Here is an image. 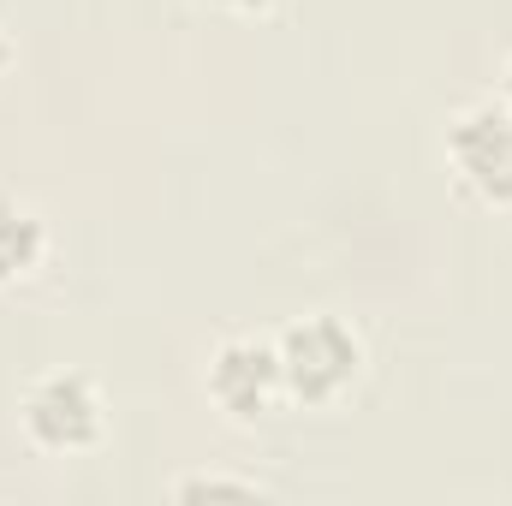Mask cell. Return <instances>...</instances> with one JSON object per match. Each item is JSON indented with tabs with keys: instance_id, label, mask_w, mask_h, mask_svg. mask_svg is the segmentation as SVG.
<instances>
[{
	"instance_id": "5b68a950",
	"label": "cell",
	"mask_w": 512,
	"mask_h": 506,
	"mask_svg": "<svg viewBox=\"0 0 512 506\" xmlns=\"http://www.w3.org/2000/svg\"><path fill=\"white\" fill-rule=\"evenodd\" d=\"M42 262H48V221L30 203L0 197V286H24Z\"/></svg>"
},
{
	"instance_id": "8992f818",
	"label": "cell",
	"mask_w": 512,
	"mask_h": 506,
	"mask_svg": "<svg viewBox=\"0 0 512 506\" xmlns=\"http://www.w3.org/2000/svg\"><path fill=\"white\" fill-rule=\"evenodd\" d=\"M173 495H185V501H191V495H239V501H256L262 489H256V483H239V477H185Z\"/></svg>"
},
{
	"instance_id": "277c9868",
	"label": "cell",
	"mask_w": 512,
	"mask_h": 506,
	"mask_svg": "<svg viewBox=\"0 0 512 506\" xmlns=\"http://www.w3.org/2000/svg\"><path fill=\"white\" fill-rule=\"evenodd\" d=\"M209 399L215 411H227L233 423H262L280 399H286V381H280V352L274 340H251V334H233L209 352Z\"/></svg>"
},
{
	"instance_id": "ba28073f",
	"label": "cell",
	"mask_w": 512,
	"mask_h": 506,
	"mask_svg": "<svg viewBox=\"0 0 512 506\" xmlns=\"http://www.w3.org/2000/svg\"><path fill=\"white\" fill-rule=\"evenodd\" d=\"M501 108H507V114H512V60H507V66H501Z\"/></svg>"
},
{
	"instance_id": "7a4b0ae2",
	"label": "cell",
	"mask_w": 512,
	"mask_h": 506,
	"mask_svg": "<svg viewBox=\"0 0 512 506\" xmlns=\"http://www.w3.org/2000/svg\"><path fill=\"white\" fill-rule=\"evenodd\" d=\"M18 423L30 435L36 453H54V459H72V453H90L102 447L108 435V399L102 387L78 370H48L24 387L18 399Z\"/></svg>"
},
{
	"instance_id": "52a82bcc",
	"label": "cell",
	"mask_w": 512,
	"mask_h": 506,
	"mask_svg": "<svg viewBox=\"0 0 512 506\" xmlns=\"http://www.w3.org/2000/svg\"><path fill=\"white\" fill-rule=\"evenodd\" d=\"M215 6H227V12H262L268 0H215Z\"/></svg>"
},
{
	"instance_id": "9c48e42d",
	"label": "cell",
	"mask_w": 512,
	"mask_h": 506,
	"mask_svg": "<svg viewBox=\"0 0 512 506\" xmlns=\"http://www.w3.org/2000/svg\"><path fill=\"white\" fill-rule=\"evenodd\" d=\"M6 66H12V42L0 36V72H6Z\"/></svg>"
},
{
	"instance_id": "3957f363",
	"label": "cell",
	"mask_w": 512,
	"mask_h": 506,
	"mask_svg": "<svg viewBox=\"0 0 512 506\" xmlns=\"http://www.w3.org/2000/svg\"><path fill=\"white\" fill-rule=\"evenodd\" d=\"M447 167L477 203L512 209V114L501 102H477L447 126Z\"/></svg>"
},
{
	"instance_id": "6da1fadb",
	"label": "cell",
	"mask_w": 512,
	"mask_h": 506,
	"mask_svg": "<svg viewBox=\"0 0 512 506\" xmlns=\"http://www.w3.org/2000/svg\"><path fill=\"white\" fill-rule=\"evenodd\" d=\"M280 352V381H286V399L292 405H340L352 393V381L364 376V340L340 322V316H298L292 328H280L274 340Z\"/></svg>"
}]
</instances>
